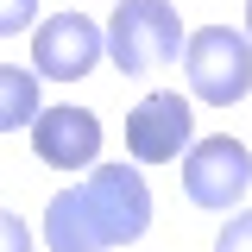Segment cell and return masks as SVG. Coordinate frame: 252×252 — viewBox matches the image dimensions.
I'll return each instance as SVG.
<instances>
[{
  "mask_svg": "<svg viewBox=\"0 0 252 252\" xmlns=\"http://www.w3.org/2000/svg\"><path fill=\"white\" fill-rule=\"evenodd\" d=\"M183 76L189 94L208 107H233L252 94V38L233 26H202L183 38Z\"/></svg>",
  "mask_w": 252,
  "mask_h": 252,
  "instance_id": "obj_1",
  "label": "cell"
},
{
  "mask_svg": "<svg viewBox=\"0 0 252 252\" xmlns=\"http://www.w3.org/2000/svg\"><path fill=\"white\" fill-rule=\"evenodd\" d=\"M107 57L120 76H145L183 57V19L170 0H120L107 19Z\"/></svg>",
  "mask_w": 252,
  "mask_h": 252,
  "instance_id": "obj_2",
  "label": "cell"
},
{
  "mask_svg": "<svg viewBox=\"0 0 252 252\" xmlns=\"http://www.w3.org/2000/svg\"><path fill=\"white\" fill-rule=\"evenodd\" d=\"M82 195H89V215H94L107 246H132L152 227V189H145V177L132 164H94Z\"/></svg>",
  "mask_w": 252,
  "mask_h": 252,
  "instance_id": "obj_3",
  "label": "cell"
},
{
  "mask_svg": "<svg viewBox=\"0 0 252 252\" xmlns=\"http://www.w3.org/2000/svg\"><path fill=\"white\" fill-rule=\"evenodd\" d=\"M101 51H107V32L94 26L82 6L51 13V19L32 26V69L51 76V82H82L94 63H101Z\"/></svg>",
  "mask_w": 252,
  "mask_h": 252,
  "instance_id": "obj_4",
  "label": "cell"
},
{
  "mask_svg": "<svg viewBox=\"0 0 252 252\" xmlns=\"http://www.w3.org/2000/svg\"><path fill=\"white\" fill-rule=\"evenodd\" d=\"M252 189V152L240 139H202L195 152H183V195L195 208H233V202H246Z\"/></svg>",
  "mask_w": 252,
  "mask_h": 252,
  "instance_id": "obj_5",
  "label": "cell"
},
{
  "mask_svg": "<svg viewBox=\"0 0 252 252\" xmlns=\"http://www.w3.org/2000/svg\"><path fill=\"white\" fill-rule=\"evenodd\" d=\"M32 152L44 158L51 170H94V158H101V120L89 107H38Z\"/></svg>",
  "mask_w": 252,
  "mask_h": 252,
  "instance_id": "obj_6",
  "label": "cell"
},
{
  "mask_svg": "<svg viewBox=\"0 0 252 252\" xmlns=\"http://www.w3.org/2000/svg\"><path fill=\"white\" fill-rule=\"evenodd\" d=\"M126 152L139 164H170L177 152H189V101L177 94H145L126 114Z\"/></svg>",
  "mask_w": 252,
  "mask_h": 252,
  "instance_id": "obj_7",
  "label": "cell"
},
{
  "mask_svg": "<svg viewBox=\"0 0 252 252\" xmlns=\"http://www.w3.org/2000/svg\"><path fill=\"white\" fill-rule=\"evenodd\" d=\"M44 240H51V252H107V240H101V227H94L82 189L51 195V208H44Z\"/></svg>",
  "mask_w": 252,
  "mask_h": 252,
  "instance_id": "obj_8",
  "label": "cell"
},
{
  "mask_svg": "<svg viewBox=\"0 0 252 252\" xmlns=\"http://www.w3.org/2000/svg\"><path fill=\"white\" fill-rule=\"evenodd\" d=\"M44 94H38V69H19V63H0V132H19V126L38 120Z\"/></svg>",
  "mask_w": 252,
  "mask_h": 252,
  "instance_id": "obj_9",
  "label": "cell"
},
{
  "mask_svg": "<svg viewBox=\"0 0 252 252\" xmlns=\"http://www.w3.org/2000/svg\"><path fill=\"white\" fill-rule=\"evenodd\" d=\"M215 252H252V208H240V215H233L227 227H220Z\"/></svg>",
  "mask_w": 252,
  "mask_h": 252,
  "instance_id": "obj_10",
  "label": "cell"
},
{
  "mask_svg": "<svg viewBox=\"0 0 252 252\" xmlns=\"http://www.w3.org/2000/svg\"><path fill=\"white\" fill-rule=\"evenodd\" d=\"M26 26H38V0H0V38H13Z\"/></svg>",
  "mask_w": 252,
  "mask_h": 252,
  "instance_id": "obj_11",
  "label": "cell"
},
{
  "mask_svg": "<svg viewBox=\"0 0 252 252\" xmlns=\"http://www.w3.org/2000/svg\"><path fill=\"white\" fill-rule=\"evenodd\" d=\"M0 252H32V227L6 208H0Z\"/></svg>",
  "mask_w": 252,
  "mask_h": 252,
  "instance_id": "obj_12",
  "label": "cell"
},
{
  "mask_svg": "<svg viewBox=\"0 0 252 252\" xmlns=\"http://www.w3.org/2000/svg\"><path fill=\"white\" fill-rule=\"evenodd\" d=\"M246 38H252V0H246Z\"/></svg>",
  "mask_w": 252,
  "mask_h": 252,
  "instance_id": "obj_13",
  "label": "cell"
}]
</instances>
